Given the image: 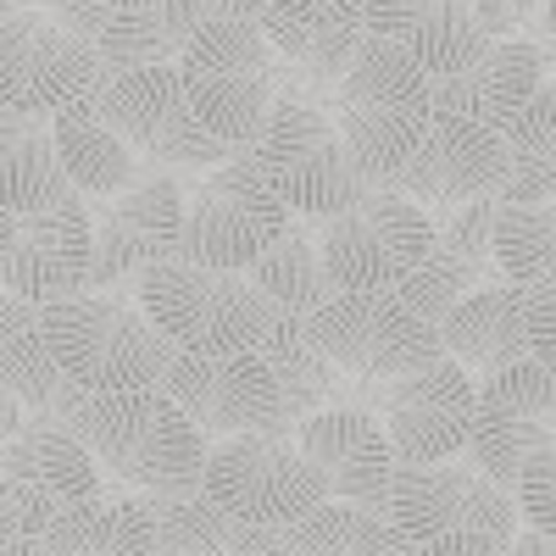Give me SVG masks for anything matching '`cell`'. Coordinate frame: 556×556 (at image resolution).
I'll list each match as a JSON object with an SVG mask.
<instances>
[{
	"label": "cell",
	"instance_id": "obj_42",
	"mask_svg": "<svg viewBox=\"0 0 556 556\" xmlns=\"http://www.w3.org/2000/svg\"><path fill=\"white\" fill-rule=\"evenodd\" d=\"M7 240H12V217L0 212V256H7Z\"/></svg>",
	"mask_w": 556,
	"mask_h": 556
},
{
	"label": "cell",
	"instance_id": "obj_12",
	"mask_svg": "<svg viewBox=\"0 0 556 556\" xmlns=\"http://www.w3.org/2000/svg\"><path fill=\"white\" fill-rule=\"evenodd\" d=\"M256 162L267 173V184L278 190L295 217H329L340 206H351L367 184L351 167L340 134L329 123V112L301 101V96H278L262 134H256Z\"/></svg>",
	"mask_w": 556,
	"mask_h": 556
},
{
	"label": "cell",
	"instance_id": "obj_27",
	"mask_svg": "<svg viewBox=\"0 0 556 556\" xmlns=\"http://www.w3.org/2000/svg\"><path fill=\"white\" fill-rule=\"evenodd\" d=\"M101 28H96V56L101 73L117 67H146V62H173L184 39L206 17V0H96Z\"/></svg>",
	"mask_w": 556,
	"mask_h": 556
},
{
	"label": "cell",
	"instance_id": "obj_1",
	"mask_svg": "<svg viewBox=\"0 0 556 556\" xmlns=\"http://www.w3.org/2000/svg\"><path fill=\"white\" fill-rule=\"evenodd\" d=\"M384 518L406 551L424 556H506L523 529L513 490L479 473L462 451L434 462H395Z\"/></svg>",
	"mask_w": 556,
	"mask_h": 556
},
{
	"label": "cell",
	"instance_id": "obj_29",
	"mask_svg": "<svg viewBox=\"0 0 556 556\" xmlns=\"http://www.w3.org/2000/svg\"><path fill=\"white\" fill-rule=\"evenodd\" d=\"M51 146H56V162H62L67 184L84 201L123 190V184L139 173V156L117 139V128L96 112L89 96H78V101L51 112Z\"/></svg>",
	"mask_w": 556,
	"mask_h": 556
},
{
	"label": "cell",
	"instance_id": "obj_20",
	"mask_svg": "<svg viewBox=\"0 0 556 556\" xmlns=\"http://www.w3.org/2000/svg\"><path fill=\"white\" fill-rule=\"evenodd\" d=\"M295 445L323 479V495L356 501L367 513H384L390 501V473H395V451L379 429V417L367 406H317L295 424Z\"/></svg>",
	"mask_w": 556,
	"mask_h": 556
},
{
	"label": "cell",
	"instance_id": "obj_33",
	"mask_svg": "<svg viewBox=\"0 0 556 556\" xmlns=\"http://www.w3.org/2000/svg\"><path fill=\"white\" fill-rule=\"evenodd\" d=\"M278 540H285V551H312V556L406 551L384 513H367V506H356V501H334V495H323L312 513H301L295 523H285V529H278Z\"/></svg>",
	"mask_w": 556,
	"mask_h": 556
},
{
	"label": "cell",
	"instance_id": "obj_22",
	"mask_svg": "<svg viewBox=\"0 0 556 556\" xmlns=\"http://www.w3.org/2000/svg\"><path fill=\"white\" fill-rule=\"evenodd\" d=\"M545 84V51L523 34L484 39V51L445 78H429V112L473 117L484 128H501L534 89Z\"/></svg>",
	"mask_w": 556,
	"mask_h": 556
},
{
	"label": "cell",
	"instance_id": "obj_41",
	"mask_svg": "<svg viewBox=\"0 0 556 556\" xmlns=\"http://www.w3.org/2000/svg\"><path fill=\"white\" fill-rule=\"evenodd\" d=\"M0 551H23V534H17V523L7 518V506H0Z\"/></svg>",
	"mask_w": 556,
	"mask_h": 556
},
{
	"label": "cell",
	"instance_id": "obj_17",
	"mask_svg": "<svg viewBox=\"0 0 556 556\" xmlns=\"http://www.w3.org/2000/svg\"><path fill=\"white\" fill-rule=\"evenodd\" d=\"M374 406H379V429L395 462L456 456L462 440H468V417H473V374L440 351L429 362L406 367V374L379 379Z\"/></svg>",
	"mask_w": 556,
	"mask_h": 556
},
{
	"label": "cell",
	"instance_id": "obj_25",
	"mask_svg": "<svg viewBox=\"0 0 556 556\" xmlns=\"http://www.w3.org/2000/svg\"><path fill=\"white\" fill-rule=\"evenodd\" d=\"M523 306H529V285H506V278L501 285H473L434 323L440 351L451 362H462L468 374H490V367H506V362L529 356Z\"/></svg>",
	"mask_w": 556,
	"mask_h": 556
},
{
	"label": "cell",
	"instance_id": "obj_34",
	"mask_svg": "<svg viewBox=\"0 0 556 556\" xmlns=\"http://www.w3.org/2000/svg\"><path fill=\"white\" fill-rule=\"evenodd\" d=\"M0 384H7L28 417H56V424H67V412L84 390H73V379L56 367L51 345L39 340V323H28V329L7 334L0 340Z\"/></svg>",
	"mask_w": 556,
	"mask_h": 556
},
{
	"label": "cell",
	"instance_id": "obj_38",
	"mask_svg": "<svg viewBox=\"0 0 556 556\" xmlns=\"http://www.w3.org/2000/svg\"><path fill=\"white\" fill-rule=\"evenodd\" d=\"M17 7H34L45 17H56L62 28H73V34H84L89 45H96V28H101V7H96V0H17Z\"/></svg>",
	"mask_w": 556,
	"mask_h": 556
},
{
	"label": "cell",
	"instance_id": "obj_43",
	"mask_svg": "<svg viewBox=\"0 0 556 556\" xmlns=\"http://www.w3.org/2000/svg\"><path fill=\"white\" fill-rule=\"evenodd\" d=\"M12 7H17V0H0V12H12Z\"/></svg>",
	"mask_w": 556,
	"mask_h": 556
},
{
	"label": "cell",
	"instance_id": "obj_37",
	"mask_svg": "<svg viewBox=\"0 0 556 556\" xmlns=\"http://www.w3.org/2000/svg\"><path fill=\"white\" fill-rule=\"evenodd\" d=\"M484 39H501V34H518L534 12H540V0H468Z\"/></svg>",
	"mask_w": 556,
	"mask_h": 556
},
{
	"label": "cell",
	"instance_id": "obj_5",
	"mask_svg": "<svg viewBox=\"0 0 556 556\" xmlns=\"http://www.w3.org/2000/svg\"><path fill=\"white\" fill-rule=\"evenodd\" d=\"M34 323L56 367L73 379V390L162 384L173 362V340L146 317L134 295L117 290H73L62 301H45Z\"/></svg>",
	"mask_w": 556,
	"mask_h": 556
},
{
	"label": "cell",
	"instance_id": "obj_24",
	"mask_svg": "<svg viewBox=\"0 0 556 556\" xmlns=\"http://www.w3.org/2000/svg\"><path fill=\"white\" fill-rule=\"evenodd\" d=\"M256 28L273 45V56L295 62L317 84H334V73L356 51V39L367 34L362 0H262Z\"/></svg>",
	"mask_w": 556,
	"mask_h": 556
},
{
	"label": "cell",
	"instance_id": "obj_32",
	"mask_svg": "<svg viewBox=\"0 0 556 556\" xmlns=\"http://www.w3.org/2000/svg\"><path fill=\"white\" fill-rule=\"evenodd\" d=\"M490 267H495V278H506V285L551 278V267H556L551 201H495V212H490Z\"/></svg>",
	"mask_w": 556,
	"mask_h": 556
},
{
	"label": "cell",
	"instance_id": "obj_21",
	"mask_svg": "<svg viewBox=\"0 0 556 556\" xmlns=\"http://www.w3.org/2000/svg\"><path fill=\"white\" fill-rule=\"evenodd\" d=\"M0 285L45 306L89 285V206L84 195H62L28 217H12V240L0 256Z\"/></svg>",
	"mask_w": 556,
	"mask_h": 556
},
{
	"label": "cell",
	"instance_id": "obj_6",
	"mask_svg": "<svg viewBox=\"0 0 556 556\" xmlns=\"http://www.w3.org/2000/svg\"><path fill=\"white\" fill-rule=\"evenodd\" d=\"M173 67L184 84V101H190L206 134H217L223 146H256V134L278 101L273 45L262 39L256 17L206 12L195 34L184 39V51L173 56Z\"/></svg>",
	"mask_w": 556,
	"mask_h": 556
},
{
	"label": "cell",
	"instance_id": "obj_10",
	"mask_svg": "<svg viewBox=\"0 0 556 556\" xmlns=\"http://www.w3.org/2000/svg\"><path fill=\"white\" fill-rule=\"evenodd\" d=\"M312 240L334 290H390L429 251L434 217L429 206L384 190V184H367L351 206L312 217Z\"/></svg>",
	"mask_w": 556,
	"mask_h": 556
},
{
	"label": "cell",
	"instance_id": "obj_3",
	"mask_svg": "<svg viewBox=\"0 0 556 556\" xmlns=\"http://www.w3.org/2000/svg\"><path fill=\"white\" fill-rule=\"evenodd\" d=\"M334 134L362 173V184H384L429 128V78L401 45L362 34L345 67L334 73Z\"/></svg>",
	"mask_w": 556,
	"mask_h": 556
},
{
	"label": "cell",
	"instance_id": "obj_11",
	"mask_svg": "<svg viewBox=\"0 0 556 556\" xmlns=\"http://www.w3.org/2000/svg\"><path fill=\"white\" fill-rule=\"evenodd\" d=\"M301 329L345 379L362 384H379L390 374H406V367L440 356L434 323H424L395 290H334L301 317Z\"/></svg>",
	"mask_w": 556,
	"mask_h": 556
},
{
	"label": "cell",
	"instance_id": "obj_19",
	"mask_svg": "<svg viewBox=\"0 0 556 556\" xmlns=\"http://www.w3.org/2000/svg\"><path fill=\"white\" fill-rule=\"evenodd\" d=\"M495 178H501V134L473 123V117L429 112L424 139H417L412 156L384 178V190L445 212V206H462L473 195H490Z\"/></svg>",
	"mask_w": 556,
	"mask_h": 556
},
{
	"label": "cell",
	"instance_id": "obj_7",
	"mask_svg": "<svg viewBox=\"0 0 556 556\" xmlns=\"http://www.w3.org/2000/svg\"><path fill=\"white\" fill-rule=\"evenodd\" d=\"M285 223H290V206L278 201V190L267 184L256 151L240 146L217 167H206L195 195H184L173 256L201 262V267H245Z\"/></svg>",
	"mask_w": 556,
	"mask_h": 556
},
{
	"label": "cell",
	"instance_id": "obj_9",
	"mask_svg": "<svg viewBox=\"0 0 556 556\" xmlns=\"http://www.w3.org/2000/svg\"><path fill=\"white\" fill-rule=\"evenodd\" d=\"M201 490L235 523L285 529L323 501V479L290 429H240L206 445Z\"/></svg>",
	"mask_w": 556,
	"mask_h": 556
},
{
	"label": "cell",
	"instance_id": "obj_40",
	"mask_svg": "<svg viewBox=\"0 0 556 556\" xmlns=\"http://www.w3.org/2000/svg\"><path fill=\"white\" fill-rule=\"evenodd\" d=\"M206 12H235V17H256L262 0H206Z\"/></svg>",
	"mask_w": 556,
	"mask_h": 556
},
{
	"label": "cell",
	"instance_id": "obj_36",
	"mask_svg": "<svg viewBox=\"0 0 556 556\" xmlns=\"http://www.w3.org/2000/svg\"><path fill=\"white\" fill-rule=\"evenodd\" d=\"M556 285L551 278H534L529 285V306H523V334H529V356L556 367V312H551Z\"/></svg>",
	"mask_w": 556,
	"mask_h": 556
},
{
	"label": "cell",
	"instance_id": "obj_2",
	"mask_svg": "<svg viewBox=\"0 0 556 556\" xmlns=\"http://www.w3.org/2000/svg\"><path fill=\"white\" fill-rule=\"evenodd\" d=\"M67 429L96 456V468L128 490H184L201 484L206 434L178 412L162 384L84 390L67 412Z\"/></svg>",
	"mask_w": 556,
	"mask_h": 556
},
{
	"label": "cell",
	"instance_id": "obj_4",
	"mask_svg": "<svg viewBox=\"0 0 556 556\" xmlns=\"http://www.w3.org/2000/svg\"><path fill=\"white\" fill-rule=\"evenodd\" d=\"M134 301L173 340V351H267L295 312L273 306L240 267L151 262L134 278Z\"/></svg>",
	"mask_w": 556,
	"mask_h": 556
},
{
	"label": "cell",
	"instance_id": "obj_8",
	"mask_svg": "<svg viewBox=\"0 0 556 556\" xmlns=\"http://www.w3.org/2000/svg\"><path fill=\"white\" fill-rule=\"evenodd\" d=\"M89 101L96 112L117 128V139L139 156V162H156V167H184V173H206L217 167L228 151L240 146H223L217 134H206L184 101V84L173 62H146V67H117L101 73L89 84Z\"/></svg>",
	"mask_w": 556,
	"mask_h": 556
},
{
	"label": "cell",
	"instance_id": "obj_26",
	"mask_svg": "<svg viewBox=\"0 0 556 556\" xmlns=\"http://www.w3.org/2000/svg\"><path fill=\"white\" fill-rule=\"evenodd\" d=\"M34 551H56V556H134V551H156L151 506H146V495L89 490L78 501H62L56 513L39 523Z\"/></svg>",
	"mask_w": 556,
	"mask_h": 556
},
{
	"label": "cell",
	"instance_id": "obj_23",
	"mask_svg": "<svg viewBox=\"0 0 556 556\" xmlns=\"http://www.w3.org/2000/svg\"><path fill=\"white\" fill-rule=\"evenodd\" d=\"M362 28L401 45L424 78H445L484 51V28L468 0H362Z\"/></svg>",
	"mask_w": 556,
	"mask_h": 556
},
{
	"label": "cell",
	"instance_id": "obj_16",
	"mask_svg": "<svg viewBox=\"0 0 556 556\" xmlns=\"http://www.w3.org/2000/svg\"><path fill=\"white\" fill-rule=\"evenodd\" d=\"M101 78V56L84 34L62 28L34 7L0 12V106L17 112H45L89 96Z\"/></svg>",
	"mask_w": 556,
	"mask_h": 556
},
{
	"label": "cell",
	"instance_id": "obj_35",
	"mask_svg": "<svg viewBox=\"0 0 556 556\" xmlns=\"http://www.w3.org/2000/svg\"><path fill=\"white\" fill-rule=\"evenodd\" d=\"M151 506V534L156 551H223L228 540V518L223 506L201 490V484H184V490H139Z\"/></svg>",
	"mask_w": 556,
	"mask_h": 556
},
{
	"label": "cell",
	"instance_id": "obj_18",
	"mask_svg": "<svg viewBox=\"0 0 556 556\" xmlns=\"http://www.w3.org/2000/svg\"><path fill=\"white\" fill-rule=\"evenodd\" d=\"M162 390L206 440L278 429V384L262 351H173Z\"/></svg>",
	"mask_w": 556,
	"mask_h": 556
},
{
	"label": "cell",
	"instance_id": "obj_14",
	"mask_svg": "<svg viewBox=\"0 0 556 556\" xmlns=\"http://www.w3.org/2000/svg\"><path fill=\"white\" fill-rule=\"evenodd\" d=\"M556 384L551 367L534 356H518L506 367H490V374H473V417H468V440H462V456L473 462L479 473H490L495 484L513 490L518 468L556 445Z\"/></svg>",
	"mask_w": 556,
	"mask_h": 556
},
{
	"label": "cell",
	"instance_id": "obj_13",
	"mask_svg": "<svg viewBox=\"0 0 556 556\" xmlns=\"http://www.w3.org/2000/svg\"><path fill=\"white\" fill-rule=\"evenodd\" d=\"M184 190L167 167L139 162V173L112 195L89 206V285L84 290H117L134 295V278L151 262H167L178 245Z\"/></svg>",
	"mask_w": 556,
	"mask_h": 556
},
{
	"label": "cell",
	"instance_id": "obj_39",
	"mask_svg": "<svg viewBox=\"0 0 556 556\" xmlns=\"http://www.w3.org/2000/svg\"><path fill=\"white\" fill-rule=\"evenodd\" d=\"M23 417H28V412H23V401H17L7 384H0V440H7L12 429H23Z\"/></svg>",
	"mask_w": 556,
	"mask_h": 556
},
{
	"label": "cell",
	"instance_id": "obj_30",
	"mask_svg": "<svg viewBox=\"0 0 556 556\" xmlns=\"http://www.w3.org/2000/svg\"><path fill=\"white\" fill-rule=\"evenodd\" d=\"M240 273L251 278V285H256L273 306H285V312H295V317H306L317 301L334 295L329 267H323L317 240H312V217H295V212H290V223L278 228V235H273Z\"/></svg>",
	"mask_w": 556,
	"mask_h": 556
},
{
	"label": "cell",
	"instance_id": "obj_15",
	"mask_svg": "<svg viewBox=\"0 0 556 556\" xmlns=\"http://www.w3.org/2000/svg\"><path fill=\"white\" fill-rule=\"evenodd\" d=\"M101 490V468L84 451V440L56 424V417H23V429L0 440V506L23 534V551H34L39 523L62 501H78Z\"/></svg>",
	"mask_w": 556,
	"mask_h": 556
},
{
	"label": "cell",
	"instance_id": "obj_28",
	"mask_svg": "<svg viewBox=\"0 0 556 556\" xmlns=\"http://www.w3.org/2000/svg\"><path fill=\"white\" fill-rule=\"evenodd\" d=\"M62 195H78V190L67 184V173L56 162L51 117L0 106V212L28 217V212L51 206Z\"/></svg>",
	"mask_w": 556,
	"mask_h": 556
},
{
	"label": "cell",
	"instance_id": "obj_31",
	"mask_svg": "<svg viewBox=\"0 0 556 556\" xmlns=\"http://www.w3.org/2000/svg\"><path fill=\"white\" fill-rule=\"evenodd\" d=\"M267 367H273V384H278V429H295L306 412H317V406H329V401H340V384H345V374L323 356L312 340H306V329H301V317H290L285 329H278L273 340H267Z\"/></svg>",
	"mask_w": 556,
	"mask_h": 556
}]
</instances>
